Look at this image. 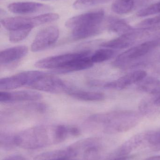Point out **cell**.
<instances>
[{
  "label": "cell",
  "mask_w": 160,
  "mask_h": 160,
  "mask_svg": "<svg viewBox=\"0 0 160 160\" xmlns=\"http://www.w3.org/2000/svg\"><path fill=\"white\" fill-rule=\"evenodd\" d=\"M141 119V114L123 110L95 114L89 117L87 121L102 126L104 133L111 134L130 130L138 125Z\"/></svg>",
  "instance_id": "cell-1"
},
{
  "label": "cell",
  "mask_w": 160,
  "mask_h": 160,
  "mask_svg": "<svg viewBox=\"0 0 160 160\" xmlns=\"http://www.w3.org/2000/svg\"><path fill=\"white\" fill-rule=\"evenodd\" d=\"M104 18V10H95L70 18L67 21L65 26L71 29L77 37L85 39L101 32Z\"/></svg>",
  "instance_id": "cell-2"
},
{
  "label": "cell",
  "mask_w": 160,
  "mask_h": 160,
  "mask_svg": "<svg viewBox=\"0 0 160 160\" xmlns=\"http://www.w3.org/2000/svg\"><path fill=\"white\" fill-rule=\"evenodd\" d=\"M16 146L29 150L39 149L55 144L53 128L44 126H36L15 134Z\"/></svg>",
  "instance_id": "cell-3"
},
{
  "label": "cell",
  "mask_w": 160,
  "mask_h": 160,
  "mask_svg": "<svg viewBox=\"0 0 160 160\" xmlns=\"http://www.w3.org/2000/svg\"><path fill=\"white\" fill-rule=\"evenodd\" d=\"M58 14L54 13L42 14L35 17H14L3 19L1 24L6 29L11 31L23 29H33L36 26L55 21L59 19Z\"/></svg>",
  "instance_id": "cell-4"
},
{
  "label": "cell",
  "mask_w": 160,
  "mask_h": 160,
  "mask_svg": "<svg viewBox=\"0 0 160 160\" xmlns=\"http://www.w3.org/2000/svg\"><path fill=\"white\" fill-rule=\"evenodd\" d=\"M159 47H160V37L141 43L118 55L114 62V65L118 67L125 65L145 56Z\"/></svg>",
  "instance_id": "cell-5"
},
{
  "label": "cell",
  "mask_w": 160,
  "mask_h": 160,
  "mask_svg": "<svg viewBox=\"0 0 160 160\" xmlns=\"http://www.w3.org/2000/svg\"><path fill=\"white\" fill-rule=\"evenodd\" d=\"M29 87L35 90L53 94L68 93L71 89L65 81L45 73H42Z\"/></svg>",
  "instance_id": "cell-6"
},
{
  "label": "cell",
  "mask_w": 160,
  "mask_h": 160,
  "mask_svg": "<svg viewBox=\"0 0 160 160\" xmlns=\"http://www.w3.org/2000/svg\"><path fill=\"white\" fill-rule=\"evenodd\" d=\"M148 31L140 28L139 30H132L131 32L121 35L119 37L107 42H103L101 46L112 49H122L132 47L138 40L142 39L148 34Z\"/></svg>",
  "instance_id": "cell-7"
},
{
  "label": "cell",
  "mask_w": 160,
  "mask_h": 160,
  "mask_svg": "<svg viewBox=\"0 0 160 160\" xmlns=\"http://www.w3.org/2000/svg\"><path fill=\"white\" fill-rule=\"evenodd\" d=\"M43 72L39 71H28L21 72L0 80L1 90H11L23 86H30Z\"/></svg>",
  "instance_id": "cell-8"
},
{
  "label": "cell",
  "mask_w": 160,
  "mask_h": 160,
  "mask_svg": "<svg viewBox=\"0 0 160 160\" xmlns=\"http://www.w3.org/2000/svg\"><path fill=\"white\" fill-rule=\"evenodd\" d=\"M59 30L55 26H50L40 30L36 36L32 45L31 50L38 52L51 47L58 40Z\"/></svg>",
  "instance_id": "cell-9"
},
{
  "label": "cell",
  "mask_w": 160,
  "mask_h": 160,
  "mask_svg": "<svg viewBox=\"0 0 160 160\" xmlns=\"http://www.w3.org/2000/svg\"><path fill=\"white\" fill-rule=\"evenodd\" d=\"M147 73L144 70H137L128 73L117 79L102 83V87L109 89L121 90L144 79Z\"/></svg>",
  "instance_id": "cell-10"
},
{
  "label": "cell",
  "mask_w": 160,
  "mask_h": 160,
  "mask_svg": "<svg viewBox=\"0 0 160 160\" xmlns=\"http://www.w3.org/2000/svg\"><path fill=\"white\" fill-rule=\"evenodd\" d=\"M79 53V52H72L47 57L37 61L35 64V66L42 69H53L55 72L63 68Z\"/></svg>",
  "instance_id": "cell-11"
},
{
  "label": "cell",
  "mask_w": 160,
  "mask_h": 160,
  "mask_svg": "<svg viewBox=\"0 0 160 160\" xmlns=\"http://www.w3.org/2000/svg\"><path fill=\"white\" fill-rule=\"evenodd\" d=\"M92 52L90 51L80 52L79 54L68 63L63 68L55 72L67 73L81 71L91 68L94 63L91 59Z\"/></svg>",
  "instance_id": "cell-12"
},
{
  "label": "cell",
  "mask_w": 160,
  "mask_h": 160,
  "mask_svg": "<svg viewBox=\"0 0 160 160\" xmlns=\"http://www.w3.org/2000/svg\"><path fill=\"white\" fill-rule=\"evenodd\" d=\"M42 98V95L39 92L29 90L12 92L1 91L0 92V102L1 103L34 102Z\"/></svg>",
  "instance_id": "cell-13"
},
{
  "label": "cell",
  "mask_w": 160,
  "mask_h": 160,
  "mask_svg": "<svg viewBox=\"0 0 160 160\" xmlns=\"http://www.w3.org/2000/svg\"><path fill=\"white\" fill-rule=\"evenodd\" d=\"M146 142V132L138 133L124 142L112 153L110 154L107 160L129 156L130 153L137 149Z\"/></svg>",
  "instance_id": "cell-14"
},
{
  "label": "cell",
  "mask_w": 160,
  "mask_h": 160,
  "mask_svg": "<svg viewBox=\"0 0 160 160\" xmlns=\"http://www.w3.org/2000/svg\"><path fill=\"white\" fill-rule=\"evenodd\" d=\"M8 10L14 14H28L42 12L49 9L46 5L34 2H17L8 5Z\"/></svg>",
  "instance_id": "cell-15"
},
{
  "label": "cell",
  "mask_w": 160,
  "mask_h": 160,
  "mask_svg": "<svg viewBox=\"0 0 160 160\" xmlns=\"http://www.w3.org/2000/svg\"><path fill=\"white\" fill-rule=\"evenodd\" d=\"M28 48L24 46H17L2 51L0 53V64L7 65L18 62L26 56Z\"/></svg>",
  "instance_id": "cell-16"
},
{
  "label": "cell",
  "mask_w": 160,
  "mask_h": 160,
  "mask_svg": "<svg viewBox=\"0 0 160 160\" xmlns=\"http://www.w3.org/2000/svg\"><path fill=\"white\" fill-rule=\"evenodd\" d=\"M77 155V153L69 146L64 149H56L39 154L35 157L34 160H58L71 158Z\"/></svg>",
  "instance_id": "cell-17"
},
{
  "label": "cell",
  "mask_w": 160,
  "mask_h": 160,
  "mask_svg": "<svg viewBox=\"0 0 160 160\" xmlns=\"http://www.w3.org/2000/svg\"><path fill=\"white\" fill-rule=\"evenodd\" d=\"M67 94L72 98L82 101L98 102L105 98V95L101 92L71 89Z\"/></svg>",
  "instance_id": "cell-18"
},
{
  "label": "cell",
  "mask_w": 160,
  "mask_h": 160,
  "mask_svg": "<svg viewBox=\"0 0 160 160\" xmlns=\"http://www.w3.org/2000/svg\"><path fill=\"white\" fill-rule=\"evenodd\" d=\"M138 88L140 91L151 95L160 94V80L154 78H145L140 82Z\"/></svg>",
  "instance_id": "cell-19"
},
{
  "label": "cell",
  "mask_w": 160,
  "mask_h": 160,
  "mask_svg": "<svg viewBox=\"0 0 160 160\" xmlns=\"http://www.w3.org/2000/svg\"><path fill=\"white\" fill-rule=\"evenodd\" d=\"M140 113L144 116L153 117L160 113V107L157 106L154 102V100L145 99L142 100L139 106Z\"/></svg>",
  "instance_id": "cell-20"
},
{
  "label": "cell",
  "mask_w": 160,
  "mask_h": 160,
  "mask_svg": "<svg viewBox=\"0 0 160 160\" xmlns=\"http://www.w3.org/2000/svg\"><path fill=\"white\" fill-rule=\"evenodd\" d=\"M135 2L136 0H116L112 5L111 9L119 15L127 14L133 9Z\"/></svg>",
  "instance_id": "cell-21"
},
{
  "label": "cell",
  "mask_w": 160,
  "mask_h": 160,
  "mask_svg": "<svg viewBox=\"0 0 160 160\" xmlns=\"http://www.w3.org/2000/svg\"><path fill=\"white\" fill-rule=\"evenodd\" d=\"M109 29L113 32L124 34L132 31L133 29L126 22L120 19H112L109 21Z\"/></svg>",
  "instance_id": "cell-22"
},
{
  "label": "cell",
  "mask_w": 160,
  "mask_h": 160,
  "mask_svg": "<svg viewBox=\"0 0 160 160\" xmlns=\"http://www.w3.org/2000/svg\"><path fill=\"white\" fill-rule=\"evenodd\" d=\"M100 139L98 138H88L80 140L70 145V147L77 153V155L81 151L91 146L101 144Z\"/></svg>",
  "instance_id": "cell-23"
},
{
  "label": "cell",
  "mask_w": 160,
  "mask_h": 160,
  "mask_svg": "<svg viewBox=\"0 0 160 160\" xmlns=\"http://www.w3.org/2000/svg\"><path fill=\"white\" fill-rule=\"evenodd\" d=\"M115 53V52L112 49L104 48L98 50L91 54V59L94 64L102 62L112 58Z\"/></svg>",
  "instance_id": "cell-24"
},
{
  "label": "cell",
  "mask_w": 160,
  "mask_h": 160,
  "mask_svg": "<svg viewBox=\"0 0 160 160\" xmlns=\"http://www.w3.org/2000/svg\"><path fill=\"white\" fill-rule=\"evenodd\" d=\"M145 132L146 142L152 149L160 150V129Z\"/></svg>",
  "instance_id": "cell-25"
},
{
  "label": "cell",
  "mask_w": 160,
  "mask_h": 160,
  "mask_svg": "<svg viewBox=\"0 0 160 160\" xmlns=\"http://www.w3.org/2000/svg\"><path fill=\"white\" fill-rule=\"evenodd\" d=\"M101 158V144L93 146L83 151V160H100Z\"/></svg>",
  "instance_id": "cell-26"
},
{
  "label": "cell",
  "mask_w": 160,
  "mask_h": 160,
  "mask_svg": "<svg viewBox=\"0 0 160 160\" xmlns=\"http://www.w3.org/2000/svg\"><path fill=\"white\" fill-rule=\"evenodd\" d=\"M32 29L28 28L9 32L8 36L9 41L14 43L22 41L29 35Z\"/></svg>",
  "instance_id": "cell-27"
},
{
  "label": "cell",
  "mask_w": 160,
  "mask_h": 160,
  "mask_svg": "<svg viewBox=\"0 0 160 160\" xmlns=\"http://www.w3.org/2000/svg\"><path fill=\"white\" fill-rule=\"evenodd\" d=\"M111 0H77L73 6L77 9H85L90 7L109 2Z\"/></svg>",
  "instance_id": "cell-28"
},
{
  "label": "cell",
  "mask_w": 160,
  "mask_h": 160,
  "mask_svg": "<svg viewBox=\"0 0 160 160\" xmlns=\"http://www.w3.org/2000/svg\"><path fill=\"white\" fill-rule=\"evenodd\" d=\"M140 28L152 30L160 28V14L154 18H149L138 24Z\"/></svg>",
  "instance_id": "cell-29"
},
{
  "label": "cell",
  "mask_w": 160,
  "mask_h": 160,
  "mask_svg": "<svg viewBox=\"0 0 160 160\" xmlns=\"http://www.w3.org/2000/svg\"><path fill=\"white\" fill-rule=\"evenodd\" d=\"M14 136L15 135H11L8 133H1L0 138L1 148L6 150H9L16 146L14 140Z\"/></svg>",
  "instance_id": "cell-30"
},
{
  "label": "cell",
  "mask_w": 160,
  "mask_h": 160,
  "mask_svg": "<svg viewBox=\"0 0 160 160\" xmlns=\"http://www.w3.org/2000/svg\"><path fill=\"white\" fill-rule=\"evenodd\" d=\"M159 13H160V2L141 9L138 11L137 15L138 17H145Z\"/></svg>",
  "instance_id": "cell-31"
},
{
  "label": "cell",
  "mask_w": 160,
  "mask_h": 160,
  "mask_svg": "<svg viewBox=\"0 0 160 160\" xmlns=\"http://www.w3.org/2000/svg\"><path fill=\"white\" fill-rule=\"evenodd\" d=\"M2 160H27L24 157L20 155H15L9 156Z\"/></svg>",
  "instance_id": "cell-32"
},
{
  "label": "cell",
  "mask_w": 160,
  "mask_h": 160,
  "mask_svg": "<svg viewBox=\"0 0 160 160\" xmlns=\"http://www.w3.org/2000/svg\"><path fill=\"white\" fill-rule=\"evenodd\" d=\"M133 159V156H125V157H119V158H115L107 160H132Z\"/></svg>",
  "instance_id": "cell-33"
},
{
  "label": "cell",
  "mask_w": 160,
  "mask_h": 160,
  "mask_svg": "<svg viewBox=\"0 0 160 160\" xmlns=\"http://www.w3.org/2000/svg\"><path fill=\"white\" fill-rule=\"evenodd\" d=\"M154 102L157 106L160 107V95L154 100Z\"/></svg>",
  "instance_id": "cell-34"
},
{
  "label": "cell",
  "mask_w": 160,
  "mask_h": 160,
  "mask_svg": "<svg viewBox=\"0 0 160 160\" xmlns=\"http://www.w3.org/2000/svg\"><path fill=\"white\" fill-rule=\"evenodd\" d=\"M146 160H160V155L150 157L147 159Z\"/></svg>",
  "instance_id": "cell-35"
},
{
  "label": "cell",
  "mask_w": 160,
  "mask_h": 160,
  "mask_svg": "<svg viewBox=\"0 0 160 160\" xmlns=\"http://www.w3.org/2000/svg\"><path fill=\"white\" fill-rule=\"evenodd\" d=\"M58 160H74L72 159L71 158H67V159H60Z\"/></svg>",
  "instance_id": "cell-36"
},
{
  "label": "cell",
  "mask_w": 160,
  "mask_h": 160,
  "mask_svg": "<svg viewBox=\"0 0 160 160\" xmlns=\"http://www.w3.org/2000/svg\"><path fill=\"white\" fill-rule=\"evenodd\" d=\"M149 1V0H142V2H147V1Z\"/></svg>",
  "instance_id": "cell-37"
}]
</instances>
